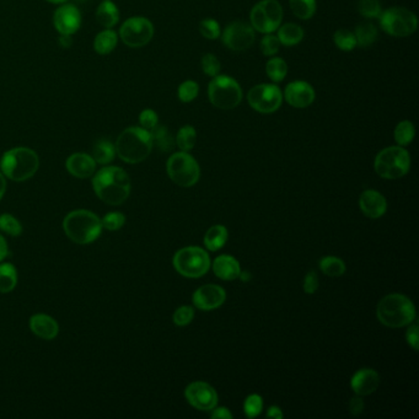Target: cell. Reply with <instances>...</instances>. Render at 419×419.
<instances>
[{
    "instance_id": "1",
    "label": "cell",
    "mask_w": 419,
    "mask_h": 419,
    "mask_svg": "<svg viewBox=\"0 0 419 419\" xmlns=\"http://www.w3.org/2000/svg\"><path fill=\"white\" fill-rule=\"evenodd\" d=\"M93 187L101 201L111 206H120L130 197L131 179L125 170L107 166L93 176Z\"/></svg>"
},
{
    "instance_id": "2",
    "label": "cell",
    "mask_w": 419,
    "mask_h": 419,
    "mask_svg": "<svg viewBox=\"0 0 419 419\" xmlns=\"http://www.w3.org/2000/svg\"><path fill=\"white\" fill-rule=\"evenodd\" d=\"M150 132L142 127H130L121 133L114 148L116 154L125 163H142L150 155L152 149Z\"/></svg>"
},
{
    "instance_id": "3",
    "label": "cell",
    "mask_w": 419,
    "mask_h": 419,
    "mask_svg": "<svg viewBox=\"0 0 419 419\" xmlns=\"http://www.w3.org/2000/svg\"><path fill=\"white\" fill-rule=\"evenodd\" d=\"M377 320L390 328L409 326L416 320V307L406 295H386L380 300L376 307Z\"/></svg>"
},
{
    "instance_id": "4",
    "label": "cell",
    "mask_w": 419,
    "mask_h": 419,
    "mask_svg": "<svg viewBox=\"0 0 419 419\" xmlns=\"http://www.w3.org/2000/svg\"><path fill=\"white\" fill-rule=\"evenodd\" d=\"M1 172L9 180L15 182L31 179L39 168V159L30 148H14L3 155L0 161Z\"/></svg>"
},
{
    "instance_id": "5",
    "label": "cell",
    "mask_w": 419,
    "mask_h": 419,
    "mask_svg": "<svg viewBox=\"0 0 419 419\" xmlns=\"http://www.w3.org/2000/svg\"><path fill=\"white\" fill-rule=\"evenodd\" d=\"M63 229L73 242L87 245L101 235L102 224L95 213L79 209L66 215L63 222Z\"/></svg>"
},
{
    "instance_id": "6",
    "label": "cell",
    "mask_w": 419,
    "mask_h": 419,
    "mask_svg": "<svg viewBox=\"0 0 419 419\" xmlns=\"http://www.w3.org/2000/svg\"><path fill=\"white\" fill-rule=\"evenodd\" d=\"M376 174L386 180H398L407 174L411 168V157L402 147H389L376 155L374 163Z\"/></svg>"
},
{
    "instance_id": "7",
    "label": "cell",
    "mask_w": 419,
    "mask_h": 419,
    "mask_svg": "<svg viewBox=\"0 0 419 419\" xmlns=\"http://www.w3.org/2000/svg\"><path fill=\"white\" fill-rule=\"evenodd\" d=\"M172 263L175 269L186 278L203 277L212 266L208 252L197 246H188L177 251Z\"/></svg>"
},
{
    "instance_id": "8",
    "label": "cell",
    "mask_w": 419,
    "mask_h": 419,
    "mask_svg": "<svg viewBox=\"0 0 419 419\" xmlns=\"http://www.w3.org/2000/svg\"><path fill=\"white\" fill-rule=\"evenodd\" d=\"M208 96L213 106L219 109H233L242 100L239 82L228 75H217L208 87Z\"/></svg>"
},
{
    "instance_id": "9",
    "label": "cell",
    "mask_w": 419,
    "mask_h": 419,
    "mask_svg": "<svg viewBox=\"0 0 419 419\" xmlns=\"http://www.w3.org/2000/svg\"><path fill=\"white\" fill-rule=\"evenodd\" d=\"M166 169L170 179L181 187L196 185L201 176V169L196 159L186 152L172 154L168 160Z\"/></svg>"
},
{
    "instance_id": "10",
    "label": "cell",
    "mask_w": 419,
    "mask_h": 419,
    "mask_svg": "<svg viewBox=\"0 0 419 419\" xmlns=\"http://www.w3.org/2000/svg\"><path fill=\"white\" fill-rule=\"evenodd\" d=\"M251 26L261 33L277 31L283 20V8L278 0H262L250 14Z\"/></svg>"
},
{
    "instance_id": "11",
    "label": "cell",
    "mask_w": 419,
    "mask_h": 419,
    "mask_svg": "<svg viewBox=\"0 0 419 419\" xmlns=\"http://www.w3.org/2000/svg\"><path fill=\"white\" fill-rule=\"evenodd\" d=\"M379 17L382 30L395 37H407L418 28L417 17L404 8L387 9Z\"/></svg>"
},
{
    "instance_id": "12",
    "label": "cell",
    "mask_w": 419,
    "mask_h": 419,
    "mask_svg": "<svg viewBox=\"0 0 419 419\" xmlns=\"http://www.w3.org/2000/svg\"><path fill=\"white\" fill-rule=\"evenodd\" d=\"M152 36L154 26L147 17H130L121 26V39L131 48L144 47L152 41Z\"/></svg>"
},
{
    "instance_id": "13",
    "label": "cell",
    "mask_w": 419,
    "mask_h": 419,
    "mask_svg": "<svg viewBox=\"0 0 419 419\" xmlns=\"http://www.w3.org/2000/svg\"><path fill=\"white\" fill-rule=\"evenodd\" d=\"M247 101L260 114H273L282 106L283 95L277 85L260 84L249 91Z\"/></svg>"
},
{
    "instance_id": "14",
    "label": "cell",
    "mask_w": 419,
    "mask_h": 419,
    "mask_svg": "<svg viewBox=\"0 0 419 419\" xmlns=\"http://www.w3.org/2000/svg\"><path fill=\"white\" fill-rule=\"evenodd\" d=\"M223 44L235 52H244L250 48L256 39L253 28L242 21L231 22L224 30Z\"/></svg>"
},
{
    "instance_id": "15",
    "label": "cell",
    "mask_w": 419,
    "mask_h": 419,
    "mask_svg": "<svg viewBox=\"0 0 419 419\" xmlns=\"http://www.w3.org/2000/svg\"><path fill=\"white\" fill-rule=\"evenodd\" d=\"M185 396L190 406L198 411H213L218 404V393L203 381H195L186 387Z\"/></svg>"
},
{
    "instance_id": "16",
    "label": "cell",
    "mask_w": 419,
    "mask_h": 419,
    "mask_svg": "<svg viewBox=\"0 0 419 419\" xmlns=\"http://www.w3.org/2000/svg\"><path fill=\"white\" fill-rule=\"evenodd\" d=\"M226 293L220 285L206 284L197 289L192 296L193 305L197 309L203 311L215 310L225 303Z\"/></svg>"
},
{
    "instance_id": "17",
    "label": "cell",
    "mask_w": 419,
    "mask_h": 419,
    "mask_svg": "<svg viewBox=\"0 0 419 419\" xmlns=\"http://www.w3.org/2000/svg\"><path fill=\"white\" fill-rule=\"evenodd\" d=\"M55 28L60 35L71 36L79 30L82 25V15L76 6L64 4L60 6L53 17Z\"/></svg>"
},
{
    "instance_id": "18",
    "label": "cell",
    "mask_w": 419,
    "mask_h": 419,
    "mask_svg": "<svg viewBox=\"0 0 419 419\" xmlns=\"http://www.w3.org/2000/svg\"><path fill=\"white\" fill-rule=\"evenodd\" d=\"M284 98L295 109H305L315 100V90L309 82H290L284 90Z\"/></svg>"
},
{
    "instance_id": "19",
    "label": "cell",
    "mask_w": 419,
    "mask_h": 419,
    "mask_svg": "<svg viewBox=\"0 0 419 419\" xmlns=\"http://www.w3.org/2000/svg\"><path fill=\"white\" fill-rule=\"evenodd\" d=\"M379 385L380 375L377 371L369 368L357 371L350 380V386L358 396H369L377 390Z\"/></svg>"
},
{
    "instance_id": "20",
    "label": "cell",
    "mask_w": 419,
    "mask_h": 419,
    "mask_svg": "<svg viewBox=\"0 0 419 419\" xmlns=\"http://www.w3.org/2000/svg\"><path fill=\"white\" fill-rule=\"evenodd\" d=\"M359 207L366 217L381 218L387 211L386 199L377 190H366L360 196Z\"/></svg>"
},
{
    "instance_id": "21",
    "label": "cell",
    "mask_w": 419,
    "mask_h": 419,
    "mask_svg": "<svg viewBox=\"0 0 419 419\" xmlns=\"http://www.w3.org/2000/svg\"><path fill=\"white\" fill-rule=\"evenodd\" d=\"M66 170L78 179H89L95 174L96 161L85 152H75L66 159Z\"/></svg>"
},
{
    "instance_id": "22",
    "label": "cell",
    "mask_w": 419,
    "mask_h": 419,
    "mask_svg": "<svg viewBox=\"0 0 419 419\" xmlns=\"http://www.w3.org/2000/svg\"><path fill=\"white\" fill-rule=\"evenodd\" d=\"M30 328L37 337L51 341L60 332V326L53 317L44 314H36L30 319Z\"/></svg>"
},
{
    "instance_id": "23",
    "label": "cell",
    "mask_w": 419,
    "mask_h": 419,
    "mask_svg": "<svg viewBox=\"0 0 419 419\" xmlns=\"http://www.w3.org/2000/svg\"><path fill=\"white\" fill-rule=\"evenodd\" d=\"M213 272L223 280H234L240 277L241 267L235 257L222 255L213 262Z\"/></svg>"
},
{
    "instance_id": "24",
    "label": "cell",
    "mask_w": 419,
    "mask_h": 419,
    "mask_svg": "<svg viewBox=\"0 0 419 419\" xmlns=\"http://www.w3.org/2000/svg\"><path fill=\"white\" fill-rule=\"evenodd\" d=\"M96 20L105 28H112L120 21V11L111 0H105L96 10Z\"/></svg>"
},
{
    "instance_id": "25",
    "label": "cell",
    "mask_w": 419,
    "mask_h": 419,
    "mask_svg": "<svg viewBox=\"0 0 419 419\" xmlns=\"http://www.w3.org/2000/svg\"><path fill=\"white\" fill-rule=\"evenodd\" d=\"M118 44V35L111 28L98 33L93 41V48L98 55H109Z\"/></svg>"
},
{
    "instance_id": "26",
    "label": "cell",
    "mask_w": 419,
    "mask_h": 419,
    "mask_svg": "<svg viewBox=\"0 0 419 419\" xmlns=\"http://www.w3.org/2000/svg\"><path fill=\"white\" fill-rule=\"evenodd\" d=\"M229 234L228 230L223 225H214L212 228L208 230L204 236V246L208 250L219 251L223 249L226 241H228Z\"/></svg>"
},
{
    "instance_id": "27",
    "label": "cell",
    "mask_w": 419,
    "mask_h": 419,
    "mask_svg": "<svg viewBox=\"0 0 419 419\" xmlns=\"http://www.w3.org/2000/svg\"><path fill=\"white\" fill-rule=\"evenodd\" d=\"M277 31L278 39L284 46H295L304 38V30L296 24H284L283 26H279Z\"/></svg>"
},
{
    "instance_id": "28",
    "label": "cell",
    "mask_w": 419,
    "mask_h": 419,
    "mask_svg": "<svg viewBox=\"0 0 419 419\" xmlns=\"http://www.w3.org/2000/svg\"><path fill=\"white\" fill-rule=\"evenodd\" d=\"M354 36L357 39V46L369 47L371 44H375L376 38H377V28L371 22H363L355 28Z\"/></svg>"
},
{
    "instance_id": "29",
    "label": "cell",
    "mask_w": 419,
    "mask_h": 419,
    "mask_svg": "<svg viewBox=\"0 0 419 419\" xmlns=\"http://www.w3.org/2000/svg\"><path fill=\"white\" fill-rule=\"evenodd\" d=\"M114 157H116V148L109 141L101 139L93 145V158L96 163L106 165L114 161Z\"/></svg>"
},
{
    "instance_id": "30",
    "label": "cell",
    "mask_w": 419,
    "mask_h": 419,
    "mask_svg": "<svg viewBox=\"0 0 419 419\" xmlns=\"http://www.w3.org/2000/svg\"><path fill=\"white\" fill-rule=\"evenodd\" d=\"M17 268L11 263L0 265V293H10L17 287Z\"/></svg>"
},
{
    "instance_id": "31",
    "label": "cell",
    "mask_w": 419,
    "mask_h": 419,
    "mask_svg": "<svg viewBox=\"0 0 419 419\" xmlns=\"http://www.w3.org/2000/svg\"><path fill=\"white\" fill-rule=\"evenodd\" d=\"M152 144H155L161 152H171L174 149L175 141L169 130L163 125H157L150 131Z\"/></svg>"
},
{
    "instance_id": "32",
    "label": "cell",
    "mask_w": 419,
    "mask_h": 419,
    "mask_svg": "<svg viewBox=\"0 0 419 419\" xmlns=\"http://www.w3.org/2000/svg\"><path fill=\"white\" fill-rule=\"evenodd\" d=\"M319 266H320L322 273L328 277H341L346 273V265L338 257H323L319 263Z\"/></svg>"
},
{
    "instance_id": "33",
    "label": "cell",
    "mask_w": 419,
    "mask_h": 419,
    "mask_svg": "<svg viewBox=\"0 0 419 419\" xmlns=\"http://www.w3.org/2000/svg\"><path fill=\"white\" fill-rule=\"evenodd\" d=\"M268 78L274 82H283L288 73V66L283 58H272L266 64Z\"/></svg>"
},
{
    "instance_id": "34",
    "label": "cell",
    "mask_w": 419,
    "mask_h": 419,
    "mask_svg": "<svg viewBox=\"0 0 419 419\" xmlns=\"http://www.w3.org/2000/svg\"><path fill=\"white\" fill-rule=\"evenodd\" d=\"M292 11L301 20H309L315 15L316 0H289Z\"/></svg>"
},
{
    "instance_id": "35",
    "label": "cell",
    "mask_w": 419,
    "mask_h": 419,
    "mask_svg": "<svg viewBox=\"0 0 419 419\" xmlns=\"http://www.w3.org/2000/svg\"><path fill=\"white\" fill-rule=\"evenodd\" d=\"M197 133L195 127L192 125H185L182 127L177 136H176V144L180 148L181 152H188L195 148L196 144Z\"/></svg>"
},
{
    "instance_id": "36",
    "label": "cell",
    "mask_w": 419,
    "mask_h": 419,
    "mask_svg": "<svg viewBox=\"0 0 419 419\" xmlns=\"http://www.w3.org/2000/svg\"><path fill=\"white\" fill-rule=\"evenodd\" d=\"M414 134V125L409 122V121H402L396 125V130H395V141L398 143L400 147H406L409 145L413 141Z\"/></svg>"
},
{
    "instance_id": "37",
    "label": "cell",
    "mask_w": 419,
    "mask_h": 419,
    "mask_svg": "<svg viewBox=\"0 0 419 419\" xmlns=\"http://www.w3.org/2000/svg\"><path fill=\"white\" fill-rule=\"evenodd\" d=\"M333 41L337 46L338 48L344 52L353 51L357 47V39L354 33H350L348 30H338L337 33L333 36Z\"/></svg>"
},
{
    "instance_id": "38",
    "label": "cell",
    "mask_w": 419,
    "mask_h": 419,
    "mask_svg": "<svg viewBox=\"0 0 419 419\" xmlns=\"http://www.w3.org/2000/svg\"><path fill=\"white\" fill-rule=\"evenodd\" d=\"M0 230L11 236L21 235L22 226L20 222L10 214L0 215Z\"/></svg>"
},
{
    "instance_id": "39",
    "label": "cell",
    "mask_w": 419,
    "mask_h": 419,
    "mask_svg": "<svg viewBox=\"0 0 419 419\" xmlns=\"http://www.w3.org/2000/svg\"><path fill=\"white\" fill-rule=\"evenodd\" d=\"M358 11L360 15H363L366 19H375L380 17L382 12L379 0H359Z\"/></svg>"
},
{
    "instance_id": "40",
    "label": "cell",
    "mask_w": 419,
    "mask_h": 419,
    "mask_svg": "<svg viewBox=\"0 0 419 419\" xmlns=\"http://www.w3.org/2000/svg\"><path fill=\"white\" fill-rule=\"evenodd\" d=\"M263 409V401L260 395L252 393L247 396L244 403V411H245L246 417L249 418H256L261 414Z\"/></svg>"
},
{
    "instance_id": "41",
    "label": "cell",
    "mask_w": 419,
    "mask_h": 419,
    "mask_svg": "<svg viewBox=\"0 0 419 419\" xmlns=\"http://www.w3.org/2000/svg\"><path fill=\"white\" fill-rule=\"evenodd\" d=\"M198 93H199V87L193 80L182 82L179 87V98L185 104L192 102L198 96Z\"/></svg>"
},
{
    "instance_id": "42",
    "label": "cell",
    "mask_w": 419,
    "mask_h": 419,
    "mask_svg": "<svg viewBox=\"0 0 419 419\" xmlns=\"http://www.w3.org/2000/svg\"><path fill=\"white\" fill-rule=\"evenodd\" d=\"M125 223V217L120 212L107 213L104 218L101 219L102 228L107 229L109 231H116L122 228Z\"/></svg>"
},
{
    "instance_id": "43",
    "label": "cell",
    "mask_w": 419,
    "mask_h": 419,
    "mask_svg": "<svg viewBox=\"0 0 419 419\" xmlns=\"http://www.w3.org/2000/svg\"><path fill=\"white\" fill-rule=\"evenodd\" d=\"M202 69L207 74L208 76H215L219 75L222 66H220V62L215 55L212 53H207L206 55H203L202 58Z\"/></svg>"
},
{
    "instance_id": "44",
    "label": "cell",
    "mask_w": 419,
    "mask_h": 419,
    "mask_svg": "<svg viewBox=\"0 0 419 419\" xmlns=\"http://www.w3.org/2000/svg\"><path fill=\"white\" fill-rule=\"evenodd\" d=\"M199 33L207 39H217L220 36V26L214 19H206L199 24Z\"/></svg>"
},
{
    "instance_id": "45",
    "label": "cell",
    "mask_w": 419,
    "mask_h": 419,
    "mask_svg": "<svg viewBox=\"0 0 419 419\" xmlns=\"http://www.w3.org/2000/svg\"><path fill=\"white\" fill-rule=\"evenodd\" d=\"M279 47H280V42H279L277 36H273L272 33H267L266 36L262 38V53L267 55V57L277 55Z\"/></svg>"
},
{
    "instance_id": "46",
    "label": "cell",
    "mask_w": 419,
    "mask_h": 419,
    "mask_svg": "<svg viewBox=\"0 0 419 419\" xmlns=\"http://www.w3.org/2000/svg\"><path fill=\"white\" fill-rule=\"evenodd\" d=\"M195 317V310L192 306H181L175 311L174 322L177 326H187Z\"/></svg>"
},
{
    "instance_id": "47",
    "label": "cell",
    "mask_w": 419,
    "mask_h": 419,
    "mask_svg": "<svg viewBox=\"0 0 419 419\" xmlns=\"http://www.w3.org/2000/svg\"><path fill=\"white\" fill-rule=\"evenodd\" d=\"M159 117L158 114L152 109H144L139 114V123L141 127L147 130V131H152V128H155L158 125Z\"/></svg>"
},
{
    "instance_id": "48",
    "label": "cell",
    "mask_w": 419,
    "mask_h": 419,
    "mask_svg": "<svg viewBox=\"0 0 419 419\" xmlns=\"http://www.w3.org/2000/svg\"><path fill=\"white\" fill-rule=\"evenodd\" d=\"M319 288V276L315 271H310L304 279V290L306 294H314Z\"/></svg>"
},
{
    "instance_id": "49",
    "label": "cell",
    "mask_w": 419,
    "mask_h": 419,
    "mask_svg": "<svg viewBox=\"0 0 419 419\" xmlns=\"http://www.w3.org/2000/svg\"><path fill=\"white\" fill-rule=\"evenodd\" d=\"M406 339L413 350L417 352L419 349L418 325L417 323H413V325L409 323V330L406 333Z\"/></svg>"
},
{
    "instance_id": "50",
    "label": "cell",
    "mask_w": 419,
    "mask_h": 419,
    "mask_svg": "<svg viewBox=\"0 0 419 419\" xmlns=\"http://www.w3.org/2000/svg\"><path fill=\"white\" fill-rule=\"evenodd\" d=\"M364 409L365 403L362 396H357V398H353L350 400V402H349V412L354 417H358V416L363 413Z\"/></svg>"
},
{
    "instance_id": "51",
    "label": "cell",
    "mask_w": 419,
    "mask_h": 419,
    "mask_svg": "<svg viewBox=\"0 0 419 419\" xmlns=\"http://www.w3.org/2000/svg\"><path fill=\"white\" fill-rule=\"evenodd\" d=\"M211 417L218 419H231L233 418V413L226 407H219V409H214Z\"/></svg>"
},
{
    "instance_id": "52",
    "label": "cell",
    "mask_w": 419,
    "mask_h": 419,
    "mask_svg": "<svg viewBox=\"0 0 419 419\" xmlns=\"http://www.w3.org/2000/svg\"><path fill=\"white\" fill-rule=\"evenodd\" d=\"M268 418H274V419H282L284 417L283 412H282V409L277 407V406H272V407H269L268 409V412L266 414Z\"/></svg>"
},
{
    "instance_id": "53",
    "label": "cell",
    "mask_w": 419,
    "mask_h": 419,
    "mask_svg": "<svg viewBox=\"0 0 419 419\" xmlns=\"http://www.w3.org/2000/svg\"><path fill=\"white\" fill-rule=\"evenodd\" d=\"M8 255H9L8 244H6V239L0 235V262L3 261Z\"/></svg>"
},
{
    "instance_id": "54",
    "label": "cell",
    "mask_w": 419,
    "mask_h": 419,
    "mask_svg": "<svg viewBox=\"0 0 419 419\" xmlns=\"http://www.w3.org/2000/svg\"><path fill=\"white\" fill-rule=\"evenodd\" d=\"M6 190V176L0 172V199L4 196Z\"/></svg>"
},
{
    "instance_id": "55",
    "label": "cell",
    "mask_w": 419,
    "mask_h": 419,
    "mask_svg": "<svg viewBox=\"0 0 419 419\" xmlns=\"http://www.w3.org/2000/svg\"><path fill=\"white\" fill-rule=\"evenodd\" d=\"M49 3H53V4H62V3H64L66 0H47Z\"/></svg>"
}]
</instances>
